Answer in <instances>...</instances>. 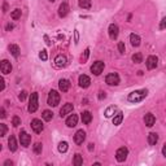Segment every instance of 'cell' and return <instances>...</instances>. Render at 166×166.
<instances>
[{
	"label": "cell",
	"mask_w": 166,
	"mask_h": 166,
	"mask_svg": "<svg viewBox=\"0 0 166 166\" xmlns=\"http://www.w3.org/2000/svg\"><path fill=\"white\" fill-rule=\"evenodd\" d=\"M147 95H148V90H145V88L144 90H136V91H132L131 94H129L127 100L130 103L136 104V103L143 101V100L147 97Z\"/></svg>",
	"instance_id": "1"
},
{
	"label": "cell",
	"mask_w": 166,
	"mask_h": 166,
	"mask_svg": "<svg viewBox=\"0 0 166 166\" xmlns=\"http://www.w3.org/2000/svg\"><path fill=\"white\" fill-rule=\"evenodd\" d=\"M60 94L57 92V91H55V90H51L49 91V94H48V99H47V104L49 107H57L59 104H60Z\"/></svg>",
	"instance_id": "2"
},
{
	"label": "cell",
	"mask_w": 166,
	"mask_h": 166,
	"mask_svg": "<svg viewBox=\"0 0 166 166\" xmlns=\"http://www.w3.org/2000/svg\"><path fill=\"white\" fill-rule=\"evenodd\" d=\"M37 109H38V92H33L29 99L27 110L30 113H34V112H37Z\"/></svg>",
	"instance_id": "3"
},
{
	"label": "cell",
	"mask_w": 166,
	"mask_h": 166,
	"mask_svg": "<svg viewBox=\"0 0 166 166\" xmlns=\"http://www.w3.org/2000/svg\"><path fill=\"white\" fill-rule=\"evenodd\" d=\"M104 68H105V64L103 62V61H95V62L91 65V72L95 75H100V74L103 73Z\"/></svg>",
	"instance_id": "4"
},
{
	"label": "cell",
	"mask_w": 166,
	"mask_h": 166,
	"mask_svg": "<svg viewBox=\"0 0 166 166\" xmlns=\"http://www.w3.org/2000/svg\"><path fill=\"white\" fill-rule=\"evenodd\" d=\"M127 156H129V149L126 147H121L116 152V158L118 162H123V161L127 158Z\"/></svg>",
	"instance_id": "5"
},
{
	"label": "cell",
	"mask_w": 166,
	"mask_h": 166,
	"mask_svg": "<svg viewBox=\"0 0 166 166\" xmlns=\"http://www.w3.org/2000/svg\"><path fill=\"white\" fill-rule=\"evenodd\" d=\"M105 82L109 86H118L120 85V75L117 73H110L105 77Z\"/></svg>",
	"instance_id": "6"
},
{
	"label": "cell",
	"mask_w": 166,
	"mask_h": 166,
	"mask_svg": "<svg viewBox=\"0 0 166 166\" xmlns=\"http://www.w3.org/2000/svg\"><path fill=\"white\" fill-rule=\"evenodd\" d=\"M145 65H147L148 70H153V69L157 68V65H158V57L157 56H149L145 61Z\"/></svg>",
	"instance_id": "7"
},
{
	"label": "cell",
	"mask_w": 166,
	"mask_h": 166,
	"mask_svg": "<svg viewBox=\"0 0 166 166\" xmlns=\"http://www.w3.org/2000/svg\"><path fill=\"white\" fill-rule=\"evenodd\" d=\"M108 33H109V38H110L112 40H116V39L118 38V34H120L118 26L116 24H110L109 25V29H108Z\"/></svg>",
	"instance_id": "8"
},
{
	"label": "cell",
	"mask_w": 166,
	"mask_h": 166,
	"mask_svg": "<svg viewBox=\"0 0 166 166\" xmlns=\"http://www.w3.org/2000/svg\"><path fill=\"white\" fill-rule=\"evenodd\" d=\"M30 125H31L33 131H34V132H37V134H40L42 131H43V129H44V125H43V122H42L40 120H38V118L33 120Z\"/></svg>",
	"instance_id": "9"
},
{
	"label": "cell",
	"mask_w": 166,
	"mask_h": 166,
	"mask_svg": "<svg viewBox=\"0 0 166 166\" xmlns=\"http://www.w3.org/2000/svg\"><path fill=\"white\" fill-rule=\"evenodd\" d=\"M30 142H31V136L26 132V131H21L20 132V143L22 147H29Z\"/></svg>",
	"instance_id": "10"
},
{
	"label": "cell",
	"mask_w": 166,
	"mask_h": 166,
	"mask_svg": "<svg viewBox=\"0 0 166 166\" xmlns=\"http://www.w3.org/2000/svg\"><path fill=\"white\" fill-rule=\"evenodd\" d=\"M85 140H86V132L83 130H78L75 135H74V142H75V144L77 145H81Z\"/></svg>",
	"instance_id": "11"
},
{
	"label": "cell",
	"mask_w": 166,
	"mask_h": 166,
	"mask_svg": "<svg viewBox=\"0 0 166 166\" xmlns=\"http://www.w3.org/2000/svg\"><path fill=\"white\" fill-rule=\"evenodd\" d=\"M0 70H2V73L4 75H5V74H9L12 72V64L8 60H3L2 64H0Z\"/></svg>",
	"instance_id": "12"
},
{
	"label": "cell",
	"mask_w": 166,
	"mask_h": 166,
	"mask_svg": "<svg viewBox=\"0 0 166 166\" xmlns=\"http://www.w3.org/2000/svg\"><path fill=\"white\" fill-rule=\"evenodd\" d=\"M78 83H79V86L82 87V88H87V87H90V85H91V79H90L88 75H86V74H82V75H79Z\"/></svg>",
	"instance_id": "13"
},
{
	"label": "cell",
	"mask_w": 166,
	"mask_h": 166,
	"mask_svg": "<svg viewBox=\"0 0 166 166\" xmlns=\"http://www.w3.org/2000/svg\"><path fill=\"white\" fill-rule=\"evenodd\" d=\"M66 62H68V60L66 57H65L64 55H59V56H56V59H55V66L56 68H64V66H66Z\"/></svg>",
	"instance_id": "14"
},
{
	"label": "cell",
	"mask_w": 166,
	"mask_h": 166,
	"mask_svg": "<svg viewBox=\"0 0 166 166\" xmlns=\"http://www.w3.org/2000/svg\"><path fill=\"white\" fill-rule=\"evenodd\" d=\"M73 104L72 103H66L65 105L60 109V116H61V118L62 117H65V116H68V114H70V113L73 112Z\"/></svg>",
	"instance_id": "15"
},
{
	"label": "cell",
	"mask_w": 166,
	"mask_h": 166,
	"mask_svg": "<svg viewBox=\"0 0 166 166\" xmlns=\"http://www.w3.org/2000/svg\"><path fill=\"white\" fill-rule=\"evenodd\" d=\"M69 11H70V8H69V4L68 3H61L60 7H59V16L61 18H64V17L68 16Z\"/></svg>",
	"instance_id": "16"
},
{
	"label": "cell",
	"mask_w": 166,
	"mask_h": 166,
	"mask_svg": "<svg viewBox=\"0 0 166 166\" xmlns=\"http://www.w3.org/2000/svg\"><path fill=\"white\" fill-rule=\"evenodd\" d=\"M59 88H60V91H62V92H68L69 88H70V81L60 79L59 81Z\"/></svg>",
	"instance_id": "17"
},
{
	"label": "cell",
	"mask_w": 166,
	"mask_h": 166,
	"mask_svg": "<svg viewBox=\"0 0 166 166\" xmlns=\"http://www.w3.org/2000/svg\"><path fill=\"white\" fill-rule=\"evenodd\" d=\"M144 123H145L148 127H152L156 123V117L152 114V113H147L145 117H144Z\"/></svg>",
	"instance_id": "18"
},
{
	"label": "cell",
	"mask_w": 166,
	"mask_h": 166,
	"mask_svg": "<svg viewBox=\"0 0 166 166\" xmlns=\"http://www.w3.org/2000/svg\"><path fill=\"white\" fill-rule=\"evenodd\" d=\"M78 123V116L77 114H70L66 118V126L68 127H75Z\"/></svg>",
	"instance_id": "19"
},
{
	"label": "cell",
	"mask_w": 166,
	"mask_h": 166,
	"mask_svg": "<svg viewBox=\"0 0 166 166\" xmlns=\"http://www.w3.org/2000/svg\"><path fill=\"white\" fill-rule=\"evenodd\" d=\"M82 122L85 125H88V123H91V121H92V114H91V112H88V110H85L82 113Z\"/></svg>",
	"instance_id": "20"
},
{
	"label": "cell",
	"mask_w": 166,
	"mask_h": 166,
	"mask_svg": "<svg viewBox=\"0 0 166 166\" xmlns=\"http://www.w3.org/2000/svg\"><path fill=\"white\" fill-rule=\"evenodd\" d=\"M130 42H131V46H132V47H139V46H140L142 39H140V37H139L138 34H131V35H130Z\"/></svg>",
	"instance_id": "21"
},
{
	"label": "cell",
	"mask_w": 166,
	"mask_h": 166,
	"mask_svg": "<svg viewBox=\"0 0 166 166\" xmlns=\"http://www.w3.org/2000/svg\"><path fill=\"white\" fill-rule=\"evenodd\" d=\"M8 147H9V151L11 152H16L17 151V142H16V138L14 136H9L8 139Z\"/></svg>",
	"instance_id": "22"
},
{
	"label": "cell",
	"mask_w": 166,
	"mask_h": 166,
	"mask_svg": "<svg viewBox=\"0 0 166 166\" xmlns=\"http://www.w3.org/2000/svg\"><path fill=\"white\" fill-rule=\"evenodd\" d=\"M157 142H158V135L156 132H151L148 135V144L149 145H156Z\"/></svg>",
	"instance_id": "23"
},
{
	"label": "cell",
	"mask_w": 166,
	"mask_h": 166,
	"mask_svg": "<svg viewBox=\"0 0 166 166\" xmlns=\"http://www.w3.org/2000/svg\"><path fill=\"white\" fill-rule=\"evenodd\" d=\"M9 51H11V53H12V56H13V57H18V56H20V47L18 46H17V44H11L9 46Z\"/></svg>",
	"instance_id": "24"
},
{
	"label": "cell",
	"mask_w": 166,
	"mask_h": 166,
	"mask_svg": "<svg viewBox=\"0 0 166 166\" xmlns=\"http://www.w3.org/2000/svg\"><path fill=\"white\" fill-rule=\"evenodd\" d=\"M91 0H78V5H79L82 9H90L91 8Z\"/></svg>",
	"instance_id": "25"
},
{
	"label": "cell",
	"mask_w": 166,
	"mask_h": 166,
	"mask_svg": "<svg viewBox=\"0 0 166 166\" xmlns=\"http://www.w3.org/2000/svg\"><path fill=\"white\" fill-rule=\"evenodd\" d=\"M116 110H117V107L116 105H110V107H108L107 109H105V112H104V114H105V117L107 118H109V117H112L113 114L116 113Z\"/></svg>",
	"instance_id": "26"
},
{
	"label": "cell",
	"mask_w": 166,
	"mask_h": 166,
	"mask_svg": "<svg viewBox=\"0 0 166 166\" xmlns=\"http://www.w3.org/2000/svg\"><path fill=\"white\" fill-rule=\"evenodd\" d=\"M122 121H123V114H122V113H117V116L113 118V125L118 126L122 123Z\"/></svg>",
	"instance_id": "27"
},
{
	"label": "cell",
	"mask_w": 166,
	"mask_h": 166,
	"mask_svg": "<svg viewBox=\"0 0 166 166\" xmlns=\"http://www.w3.org/2000/svg\"><path fill=\"white\" fill-rule=\"evenodd\" d=\"M83 164V158H82V156L79 153H77L75 156H74V158H73V165L74 166H81Z\"/></svg>",
	"instance_id": "28"
},
{
	"label": "cell",
	"mask_w": 166,
	"mask_h": 166,
	"mask_svg": "<svg viewBox=\"0 0 166 166\" xmlns=\"http://www.w3.org/2000/svg\"><path fill=\"white\" fill-rule=\"evenodd\" d=\"M68 148H69L68 142H60V144H59V152L60 153H65V152L68 151Z\"/></svg>",
	"instance_id": "29"
},
{
	"label": "cell",
	"mask_w": 166,
	"mask_h": 166,
	"mask_svg": "<svg viewBox=\"0 0 166 166\" xmlns=\"http://www.w3.org/2000/svg\"><path fill=\"white\" fill-rule=\"evenodd\" d=\"M42 117H43V120H44V121L49 122L52 118H53V113H52L51 110H44V112H43V114H42Z\"/></svg>",
	"instance_id": "30"
},
{
	"label": "cell",
	"mask_w": 166,
	"mask_h": 166,
	"mask_svg": "<svg viewBox=\"0 0 166 166\" xmlns=\"http://www.w3.org/2000/svg\"><path fill=\"white\" fill-rule=\"evenodd\" d=\"M21 16H22V12H21V9H14L12 13H11V17H12V20H20L21 18Z\"/></svg>",
	"instance_id": "31"
},
{
	"label": "cell",
	"mask_w": 166,
	"mask_h": 166,
	"mask_svg": "<svg viewBox=\"0 0 166 166\" xmlns=\"http://www.w3.org/2000/svg\"><path fill=\"white\" fill-rule=\"evenodd\" d=\"M33 151L35 155H42V151H43V145L40 143H35L33 145Z\"/></svg>",
	"instance_id": "32"
},
{
	"label": "cell",
	"mask_w": 166,
	"mask_h": 166,
	"mask_svg": "<svg viewBox=\"0 0 166 166\" xmlns=\"http://www.w3.org/2000/svg\"><path fill=\"white\" fill-rule=\"evenodd\" d=\"M132 61L135 64H140V62H143V55L140 53V52H138V53H135V55H132Z\"/></svg>",
	"instance_id": "33"
},
{
	"label": "cell",
	"mask_w": 166,
	"mask_h": 166,
	"mask_svg": "<svg viewBox=\"0 0 166 166\" xmlns=\"http://www.w3.org/2000/svg\"><path fill=\"white\" fill-rule=\"evenodd\" d=\"M7 131H8L7 125L5 123H0V136H5Z\"/></svg>",
	"instance_id": "34"
},
{
	"label": "cell",
	"mask_w": 166,
	"mask_h": 166,
	"mask_svg": "<svg viewBox=\"0 0 166 166\" xmlns=\"http://www.w3.org/2000/svg\"><path fill=\"white\" fill-rule=\"evenodd\" d=\"M12 125L14 126V127H18V126L21 125V118H20L18 116H14L12 118Z\"/></svg>",
	"instance_id": "35"
},
{
	"label": "cell",
	"mask_w": 166,
	"mask_h": 166,
	"mask_svg": "<svg viewBox=\"0 0 166 166\" xmlns=\"http://www.w3.org/2000/svg\"><path fill=\"white\" fill-rule=\"evenodd\" d=\"M39 59H40L42 61H47L48 60V53L46 49H42L40 52H39Z\"/></svg>",
	"instance_id": "36"
},
{
	"label": "cell",
	"mask_w": 166,
	"mask_h": 166,
	"mask_svg": "<svg viewBox=\"0 0 166 166\" xmlns=\"http://www.w3.org/2000/svg\"><path fill=\"white\" fill-rule=\"evenodd\" d=\"M118 51H120V53H121V55H123V53H125L126 47H125V43H123V42H120V43H118Z\"/></svg>",
	"instance_id": "37"
},
{
	"label": "cell",
	"mask_w": 166,
	"mask_h": 166,
	"mask_svg": "<svg viewBox=\"0 0 166 166\" xmlns=\"http://www.w3.org/2000/svg\"><path fill=\"white\" fill-rule=\"evenodd\" d=\"M88 56H90V48H87V49L85 51V56H82V62L85 64L87 60H88Z\"/></svg>",
	"instance_id": "38"
},
{
	"label": "cell",
	"mask_w": 166,
	"mask_h": 166,
	"mask_svg": "<svg viewBox=\"0 0 166 166\" xmlns=\"http://www.w3.org/2000/svg\"><path fill=\"white\" fill-rule=\"evenodd\" d=\"M26 96H27V92H26V91H21V94L18 95L20 101H25V100H26Z\"/></svg>",
	"instance_id": "39"
},
{
	"label": "cell",
	"mask_w": 166,
	"mask_h": 166,
	"mask_svg": "<svg viewBox=\"0 0 166 166\" xmlns=\"http://www.w3.org/2000/svg\"><path fill=\"white\" fill-rule=\"evenodd\" d=\"M166 29V16L162 17V20H161V24H160V30H165Z\"/></svg>",
	"instance_id": "40"
},
{
	"label": "cell",
	"mask_w": 166,
	"mask_h": 166,
	"mask_svg": "<svg viewBox=\"0 0 166 166\" xmlns=\"http://www.w3.org/2000/svg\"><path fill=\"white\" fill-rule=\"evenodd\" d=\"M78 42H79V33H78V30H74V43L78 44Z\"/></svg>",
	"instance_id": "41"
},
{
	"label": "cell",
	"mask_w": 166,
	"mask_h": 166,
	"mask_svg": "<svg viewBox=\"0 0 166 166\" xmlns=\"http://www.w3.org/2000/svg\"><path fill=\"white\" fill-rule=\"evenodd\" d=\"M107 97V92L105 91H100L99 92V100H104Z\"/></svg>",
	"instance_id": "42"
},
{
	"label": "cell",
	"mask_w": 166,
	"mask_h": 166,
	"mask_svg": "<svg viewBox=\"0 0 166 166\" xmlns=\"http://www.w3.org/2000/svg\"><path fill=\"white\" fill-rule=\"evenodd\" d=\"M13 29H14V25L13 24H8L5 26V31H11V30H13Z\"/></svg>",
	"instance_id": "43"
},
{
	"label": "cell",
	"mask_w": 166,
	"mask_h": 166,
	"mask_svg": "<svg viewBox=\"0 0 166 166\" xmlns=\"http://www.w3.org/2000/svg\"><path fill=\"white\" fill-rule=\"evenodd\" d=\"M5 109H4V108H2V109H0V117H2V118H5Z\"/></svg>",
	"instance_id": "44"
},
{
	"label": "cell",
	"mask_w": 166,
	"mask_h": 166,
	"mask_svg": "<svg viewBox=\"0 0 166 166\" xmlns=\"http://www.w3.org/2000/svg\"><path fill=\"white\" fill-rule=\"evenodd\" d=\"M44 40H46V44L47 46H52V43L49 40V38H48V35H44Z\"/></svg>",
	"instance_id": "45"
},
{
	"label": "cell",
	"mask_w": 166,
	"mask_h": 166,
	"mask_svg": "<svg viewBox=\"0 0 166 166\" xmlns=\"http://www.w3.org/2000/svg\"><path fill=\"white\" fill-rule=\"evenodd\" d=\"M0 82H2V88H0V90L4 91V88H5V81H4L3 78H2V79H0Z\"/></svg>",
	"instance_id": "46"
},
{
	"label": "cell",
	"mask_w": 166,
	"mask_h": 166,
	"mask_svg": "<svg viewBox=\"0 0 166 166\" xmlns=\"http://www.w3.org/2000/svg\"><path fill=\"white\" fill-rule=\"evenodd\" d=\"M9 165H11V166L13 165V162H12V161H11V160H7V161H5V162H4V166H9Z\"/></svg>",
	"instance_id": "47"
},
{
	"label": "cell",
	"mask_w": 166,
	"mask_h": 166,
	"mask_svg": "<svg viewBox=\"0 0 166 166\" xmlns=\"http://www.w3.org/2000/svg\"><path fill=\"white\" fill-rule=\"evenodd\" d=\"M162 155H164V157H166V143L164 144V147H162Z\"/></svg>",
	"instance_id": "48"
},
{
	"label": "cell",
	"mask_w": 166,
	"mask_h": 166,
	"mask_svg": "<svg viewBox=\"0 0 166 166\" xmlns=\"http://www.w3.org/2000/svg\"><path fill=\"white\" fill-rule=\"evenodd\" d=\"M7 11H8V4L4 3V4H3V12H7Z\"/></svg>",
	"instance_id": "49"
},
{
	"label": "cell",
	"mask_w": 166,
	"mask_h": 166,
	"mask_svg": "<svg viewBox=\"0 0 166 166\" xmlns=\"http://www.w3.org/2000/svg\"><path fill=\"white\" fill-rule=\"evenodd\" d=\"M88 151H90V152H92V151H94V144H92V143H90V144H88Z\"/></svg>",
	"instance_id": "50"
},
{
	"label": "cell",
	"mask_w": 166,
	"mask_h": 166,
	"mask_svg": "<svg viewBox=\"0 0 166 166\" xmlns=\"http://www.w3.org/2000/svg\"><path fill=\"white\" fill-rule=\"evenodd\" d=\"M48 2H51V3H53V2H56V0H48Z\"/></svg>",
	"instance_id": "51"
}]
</instances>
